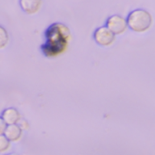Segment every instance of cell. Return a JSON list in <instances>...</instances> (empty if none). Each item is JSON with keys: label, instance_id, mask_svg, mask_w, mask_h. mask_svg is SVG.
Here are the masks:
<instances>
[{"label": "cell", "instance_id": "obj_7", "mask_svg": "<svg viewBox=\"0 0 155 155\" xmlns=\"http://www.w3.org/2000/svg\"><path fill=\"white\" fill-rule=\"evenodd\" d=\"M4 135L8 139L10 143H17L23 136V131L18 126V124H11L6 126Z\"/></svg>", "mask_w": 155, "mask_h": 155}, {"label": "cell", "instance_id": "obj_4", "mask_svg": "<svg viewBox=\"0 0 155 155\" xmlns=\"http://www.w3.org/2000/svg\"><path fill=\"white\" fill-rule=\"evenodd\" d=\"M94 39L97 45L104 47H108L114 44L116 35H114L106 26H101L94 31Z\"/></svg>", "mask_w": 155, "mask_h": 155}, {"label": "cell", "instance_id": "obj_10", "mask_svg": "<svg viewBox=\"0 0 155 155\" xmlns=\"http://www.w3.org/2000/svg\"><path fill=\"white\" fill-rule=\"evenodd\" d=\"M17 124H18V126L21 128V130H22L23 132H24V131H27V130H29V128H30V125H29L28 122H27L26 120H24V119H21Z\"/></svg>", "mask_w": 155, "mask_h": 155}, {"label": "cell", "instance_id": "obj_8", "mask_svg": "<svg viewBox=\"0 0 155 155\" xmlns=\"http://www.w3.org/2000/svg\"><path fill=\"white\" fill-rule=\"evenodd\" d=\"M9 43V35L5 27L0 25V50L4 49Z\"/></svg>", "mask_w": 155, "mask_h": 155}, {"label": "cell", "instance_id": "obj_6", "mask_svg": "<svg viewBox=\"0 0 155 155\" xmlns=\"http://www.w3.org/2000/svg\"><path fill=\"white\" fill-rule=\"evenodd\" d=\"M22 10L27 15H35L38 13L42 7V0H19Z\"/></svg>", "mask_w": 155, "mask_h": 155}, {"label": "cell", "instance_id": "obj_5", "mask_svg": "<svg viewBox=\"0 0 155 155\" xmlns=\"http://www.w3.org/2000/svg\"><path fill=\"white\" fill-rule=\"evenodd\" d=\"M1 118L6 124V125H11V124H17L19 121L22 119V116L17 109L14 107H8L2 112Z\"/></svg>", "mask_w": 155, "mask_h": 155}, {"label": "cell", "instance_id": "obj_12", "mask_svg": "<svg viewBox=\"0 0 155 155\" xmlns=\"http://www.w3.org/2000/svg\"><path fill=\"white\" fill-rule=\"evenodd\" d=\"M5 155H18L17 153H7V154Z\"/></svg>", "mask_w": 155, "mask_h": 155}, {"label": "cell", "instance_id": "obj_1", "mask_svg": "<svg viewBox=\"0 0 155 155\" xmlns=\"http://www.w3.org/2000/svg\"><path fill=\"white\" fill-rule=\"evenodd\" d=\"M45 38V43L41 46L43 54L47 58H56L68 50L72 34L66 25L57 22L46 29Z\"/></svg>", "mask_w": 155, "mask_h": 155}, {"label": "cell", "instance_id": "obj_11", "mask_svg": "<svg viewBox=\"0 0 155 155\" xmlns=\"http://www.w3.org/2000/svg\"><path fill=\"white\" fill-rule=\"evenodd\" d=\"M6 124L4 122V120L0 117V135H4L5 131L6 129Z\"/></svg>", "mask_w": 155, "mask_h": 155}, {"label": "cell", "instance_id": "obj_3", "mask_svg": "<svg viewBox=\"0 0 155 155\" xmlns=\"http://www.w3.org/2000/svg\"><path fill=\"white\" fill-rule=\"evenodd\" d=\"M105 26L114 35H124L128 30V25L126 18L120 15H113L109 16L106 20Z\"/></svg>", "mask_w": 155, "mask_h": 155}, {"label": "cell", "instance_id": "obj_9", "mask_svg": "<svg viewBox=\"0 0 155 155\" xmlns=\"http://www.w3.org/2000/svg\"><path fill=\"white\" fill-rule=\"evenodd\" d=\"M11 143L5 135H0V153L8 152L11 148Z\"/></svg>", "mask_w": 155, "mask_h": 155}, {"label": "cell", "instance_id": "obj_2", "mask_svg": "<svg viewBox=\"0 0 155 155\" xmlns=\"http://www.w3.org/2000/svg\"><path fill=\"white\" fill-rule=\"evenodd\" d=\"M128 28L135 33H145L153 25V18L150 12L145 9L133 10L127 16Z\"/></svg>", "mask_w": 155, "mask_h": 155}]
</instances>
